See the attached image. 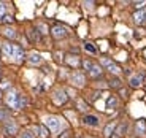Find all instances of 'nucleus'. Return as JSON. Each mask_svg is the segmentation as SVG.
<instances>
[{
	"instance_id": "obj_7",
	"label": "nucleus",
	"mask_w": 146,
	"mask_h": 138,
	"mask_svg": "<svg viewBox=\"0 0 146 138\" xmlns=\"http://www.w3.org/2000/svg\"><path fill=\"white\" fill-rule=\"evenodd\" d=\"M64 62H65L68 67H72V68H78V67L83 64V60H81V57L78 54H67L65 57H64Z\"/></svg>"
},
{
	"instance_id": "obj_40",
	"label": "nucleus",
	"mask_w": 146,
	"mask_h": 138,
	"mask_svg": "<svg viewBox=\"0 0 146 138\" xmlns=\"http://www.w3.org/2000/svg\"><path fill=\"white\" fill-rule=\"evenodd\" d=\"M0 98H2V91H0Z\"/></svg>"
},
{
	"instance_id": "obj_24",
	"label": "nucleus",
	"mask_w": 146,
	"mask_h": 138,
	"mask_svg": "<svg viewBox=\"0 0 146 138\" xmlns=\"http://www.w3.org/2000/svg\"><path fill=\"white\" fill-rule=\"evenodd\" d=\"M29 36L32 38L33 41H40V38H41V35L38 33V30H36V27H35V29H32V30L29 32Z\"/></svg>"
},
{
	"instance_id": "obj_22",
	"label": "nucleus",
	"mask_w": 146,
	"mask_h": 138,
	"mask_svg": "<svg viewBox=\"0 0 146 138\" xmlns=\"http://www.w3.org/2000/svg\"><path fill=\"white\" fill-rule=\"evenodd\" d=\"M110 87H114V89H122V81L119 78H111L110 80Z\"/></svg>"
},
{
	"instance_id": "obj_35",
	"label": "nucleus",
	"mask_w": 146,
	"mask_h": 138,
	"mask_svg": "<svg viewBox=\"0 0 146 138\" xmlns=\"http://www.w3.org/2000/svg\"><path fill=\"white\" fill-rule=\"evenodd\" d=\"M100 94H102V92H100V91H95V92H94V94H92V97H91V100H92V102H95V100H97V98H99V97H100Z\"/></svg>"
},
{
	"instance_id": "obj_13",
	"label": "nucleus",
	"mask_w": 146,
	"mask_h": 138,
	"mask_svg": "<svg viewBox=\"0 0 146 138\" xmlns=\"http://www.w3.org/2000/svg\"><path fill=\"white\" fill-rule=\"evenodd\" d=\"M88 73H89V76H91V78L97 80V78H102L103 76V68H102V65H99V64H94L92 68L89 70Z\"/></svg>"
},
{
	"instance_id": "obj_1",
	"label": "nucleus",
	"mask_w": 146,
	"mask_h": 138,
	"mask_svg": "<svg viewBox=\"0 0 146 138\" xmlns=\"http://www.w3.org/2000/svg\"><path fill=\"white\" fill-rule=\"evenodd\" d=\"M5 103L11 109H21V95L15 89H10L8 94L5 95Z\"/></svg>"
},
{
	"instance_id": "obj_29",
	"label": "nucleus",
	"mask_w": 146,
	"mask_h": 138,
	"mask_svg": "<svg viewBox=\"0 0 146 138\" xmlns=\"http://www.w3.org/2000/svg\"><path fill=\"white\" fill-rule=\"evenodd\" d=\"M81 65H83V68L86 70V72H89V70L92 68V65H94V62H91V60H88V59H86V60H83V64H81Z\"/></svg>"
},
{
	"instance_id": "obj_2",
	"label": "nucleus",
	"mask_w": 146,
	"mask_h": 138,
	"mask_svg": "<svg viewBox=\"0 0 146 138\" xmlns=\"http://www.w3.org/2000/svg\"><path fill=\"white\" fill-rule=\"evenodd\" d=\"M100 64H102V67L106 70V72H110L111 75H114V76H119L121 73H122V68H121L117 64H114L111 59H108V57H102Z\"/></svg>"
},
{
	"instance_id": "obj_38",
	"label": "nucleus",
	"mask_w": 146,
	"mask_h": 138,
	"mask_svg": "<svg viewBox=\"0 0 146 138\" xmlns=\"http://www.w3.org/2000/svg\"><path fill=\"white\" fill-rule=\"evenodd\" d=\"M119 91H121V94H122V97L127 98V91H124V89H119Z\"/></svg>"
},
{
	"instance_id": "obj_23",
	"label": "nucleus",
	"mask_w": 146,
	"mask_h": 138,
	"mask_svg": "<svg viewBox=\"0 0 146 138\" xmlns=\"http://www.w3.org/2000/svg\"><path fill=\"white\" fill-rule=\"evenodd\" d=\"M117 106V97H114V95H111V97L106 100V108H116Z\"/></svg>"
},
{
	"instance_id": "obj_15",
	"label": "nucleus",
	"mask_w": 146,
	"mask_h": 138,
	"mask_svg": "<svg viewBox=\"0 0 146 138\" xmlns=\"http://www.w3.org/2000/svg\"><path fill=\"white\" fill-rule=\"evenodd\" d=\"M135 133L138 137L146 135V119H138L135 122Z\"/></svg>"
},
{
	"instance_id": "obj_32",
	"label": "nucleus",
	"mask_w": 146,
	"mask_h": 138,
	"mask_svg": "<svg viewBox=\"0 0 146 138\" xmlns=\"http://www.w3.org/2000/svg\"><path fill=\"white\" fill-rule=\"evenodd\" d=\"M5 13H7V5H5L3 2H0V21H2V18L5 16Z\"/></svg>"
},
{
	"instance_id": "obj_30",
	"label": "nucleus",
	"mask_w": 146,
	"mask_h": 138,
	"mask_svg": "<svg viewBox=\"0 0 146 138\" xmlns=\"http://www.w3.org/2000/svg\"><path fill=\"white\" fill-rule=\"evenodd\" d=\"M7 119H10V113L8 111H5V109H0V121H7Z\"/></svg>"
},
{
	"instance_id": "obj_36",
	"label": "nucleus",
	"mask_w": 146,
	"mask_h": 138,
	"mask_svg": "<svg viewBox=\"0 0 146 138\" xmlns=\"http://www.w3.org/2000/svg\"><path fill=\"white\" fill-rule=\"evenodd\" d=\"M60 56H62L60 52H56V54H54V60H56V62H64V59L60 57Z\"/></svg>"
},
{
	"instance_id": "obj_12",
	"label": "nucleus",
	"mask_w": 146,
	"mask_h": 138,
	"mask_svg": "<svg viewBox=\"0 0 146 138\" xmlns=\"http://www.w3.org/2000/svg\"><path fill=\"white\" fill-rule=\"evenodd\" d=\"M143 81H145L143 73H137V75H132V76H130V80H129V84H130V87L137 89V87H140V86L143 84Z\"/></svg>"
},
{
	"instance_id": "obj_37",
	"label": "nucleus",
	"mask_w": 146,
	"mask_h": 138,
	"mask_svg": "<svg viewBox=\"0 0 146 138\" xmlns=\"http://www.w3.org/2000/svg\"><path fill=\"white\" fill-rule=\"evenodd\" d=\"M26 105H27V98L24 97V95H21V109L24 108V106H26Z\"/></svg>"
},
{
	"instance_id": "obj_6",
	"label": "nucleus",
	"mask_w": 146,
	"mask_h": 138,
	"mask_svg": "<svg viewBox=\"0 0 146 138\" xmlns=\"http://www.w3.org/2000/svg\"><path fill=\"white\" fill-rule=\"evenodd\" d=\"M3 130H5V135H8V137H15L16 133H18V124L15 122L13 119H7L3 122Z\"/></svg>"
},
{
	"instance_id": "obj_31",
	"label": "nucleus",
	"mask_w": 146,
	"mask_h": 138,
	"mask_svg": "<svg viewBox=\"0 0 146 138\" xmlns=\"http://www.w3.org/2000/svg\"><path fill=\"white\" fill-rule=\"evenodd\" d=\"M132 5L137 8V11H138V10H143V8H146V2H143V0H141V2H133Z\"/></svg>"
},
{
	"instance_id": "obj_3",
	"label": "nucleus",
	"mask_w": 146,
	"mask_h": 138,
	"mask_svg": "<svg viewBox=\"0 0 146 138\" xmlns=\"http://www.w3.org/2000/svg\"><path fill=\"white\" fill-rule=\"evenodd\" d=\"M49 32H51V35H52L54 40H62V38H67V36L70 35L68 29H67L65 26H62V24H54Z\"/></svg>"
},
{
	"instance_id": "obj_27",
	"label": "nucleus",
	"mask_w": 146,
	"mask_h": 138,
	"mask_svg": "<svg viewBox=\"0 0 146 138\" xmlns=\"http://www.w3.org/2000/svg\"><path fill=\"white\" fill-rule=\"evenodd\" d=\"M36 30H38V33H40V35H46V33H48L46 24H38V26H36Z\"/></svg>"
},
{
	"instance_id": "obj_14",
	"label": "nucleus",
	"mask_w": 146,
	"mask_h": 138,
	"mask_svg": "<svg viewBox=\"0 0 146 138\" xmlns=\"http://www.w3.org/2000/svg\"><path fill=\"white\" fill-rule=\"evenodd\" d=\"M33 130H35V135L38 138H48V137H49V130L46 129V125H44V124L35 125V127H33Z\"/></svg>"
},
{
	"instance_id": "obj_5",
	"label": "nucleus",
	"mask_w": 146,
	"mask_h": 138,
	"mask_svg": "<svg viewBox=\"0 0 146 138\" xmlns=\"http://www.w3.org/2000/svg\"><path fill=\"white\" fill-rule=\"evenodd\" d=\"M44 125H46V129L49 132L56 133V132L60 130V119L56 117V116H48L46 119H44Z\"/></svg>"
},
{
	"instance_id": "obj_9",
	"label": "nucleus",
	"mask_w": 146,
	"mask_h": 138,
	"mask_svg": "<svg viewBox=\"0 0 146 138\" xmlns=\"http://www.w3.org/2000/svg\"><path fill=\"white\" fill-rule=\"evenodd\" d=\"M67 100H68V95H67V92L64 91V89H57V91L52 94V102H54L56 105H64Z\"/></svg>"
},
{
	"instance_id": "obj_26",
	"label": "nucleus",
	"mask_w": 146,
	"mask_h": 138,
	"mask_svg": "<svg viewBox=\"0 0 146 138\" xmlns=\"http://www.w3.org/2000/svg\"><path fill=\"white\" fill-rule=\"evenodd\" d=\"M18 138H35V135L32 133V130H22L18 135Z\"/></svg>"
},
{
	"instance_id": "obj_16",
	"label": "nucleus",
	"mask_w": 146,
	"mask_h": 138,
	"mask_svg": "<svg viewBox=\"0 0 146 138\" xmlns=\"http://www.w3.org/2000/svg\"><path fill=\"white\" fill-rule=\"evenodd\" d=\"M27 62H29L30 65H40L41 62H43V57L38 52H32V54L27 56Z\"/></svg>"
},
{
	"instance_id": "obj_28",
	"label": "nucleus",
	"mask_w": 146,
	"mask_h": 138,
	"mask_svg": "<svg viewBox=\"0 0 146 138\" xmlns=\"http://www.w3.org/2000/svg\"><path fill=\"white\" fill-rule=\"evenodd\" d=\"M2 22H3V24H13V22H15V18L11 15H5L3 18H2Z\"/></svg>"
},
{
	"instance_id": "obj_19",
	"label": "nucleus",
	"mask_w": 146,
	"mask_h": 138,
	"mask_svg": "<svg viewBox=\"0 0 146 138\" xmlns=\"http://www.w3.org/2000/svg\"><path fill=\"white\" fill-rule=\"evenodd\" d=\"M13 46H15V44L10 43V41H3V43H2V52H3L5 57H11V56H13Z\"/></svg>"
},
{
	"instance_id": "obj_4",
	"label": "nucleus",
	"mask_w": 146,
	"mask_h": 138,
	"mask_svg": "<svg viewBox=\"0 0 146 138\" xmlns=\"http://www.w3.org/2000/svg\"><path fill=\"white\" fill-rule=\"evenodd\" d=\"M70 83H72L75 87H84V84H86V76H84V73L80 72V70L72 72V75H70Z\"/></svg>"
},
{
	"instance_id": "obj_39",
	"label": "nucleus",
	"mask_w": 146,
	"mask_h": 138,
	"mask_svg": "<svg viewBox=\"0 0 146 138\" xmlns=\"http://www.w3.org/2000/svg\"><path fill=\"white\" fill-rule=\"evenodd\" d=\"M86 138H95V137H86Z\"/></svg>"
},
{
	"instance_id": "obj_21",
	"label": "nucleus",
	"mask_w": 146,
	"mask_h": 138,
	"mask_svg": "<svg viewBox=\"0 0 146 138\" xmlns=\"http://www.w3.org/2000/svg\"><path fill=\"white\" fill-rule=\"evenodd\" d=\"M76 108H78V111H81V113H86L89 109V105L84 100H81V98H78L76 100Z\"/></svg>"
},
{
	"instance_id": "obj_10",
	"label": "nucleus",
	"mask_w": 146,
	"mask_h": 138,
	"mask_svg": "<svg viewBox=\"0 0 146 138\" xmlns=\"http://www.w3.org/2000/svg\"><path fill=\"white\" fill-rule=\"evenodd\" d=\"M83 124L84 125H89V127H99L100 121H99V117L94 116V114H84L83 116Z\"/></svg>"
},
{
	"instance_id": "obj_11",
	"label": "nucleus",
	"mask_w": 146,
	"mask_h": 138,
	"mask_svg": "<svg viewBox=\"0 0 146 138\" xmlns=\"http://www.w3.org/2000/svg\"><path fill=\"white\" fill-rule=\"evenodd\" d=\"M132 19H133V22H135L137 26L145 24V22H146V8L135 11V13H133V16H132Z\"/></svg>"
},
{
	"instance_id": "obj_18",
	"label": "nucleus",
	"mask_w": 146,
	"mask_h": 138,
	"mask_svg": "<svg viewBox=\"0 0 146 138\" xmlns=\"http://www.w3.org/2000/svg\"><path fill=\"white\" fill-rule=\"evenodd\" d=\"M2 35L7 36L8 40H16L18 38V33H16V30L13 27H3L2 29Z\"/></svg>"
},
{
	"instance_id": "obj_34",
	"label": "nucleus",
	"mask_w": 146,
	"mask_h": 138,
	"mask_svg": "<svg viewBox=\"0 0 146 138\" xmlns=\"http://www.w3.org/2000/svg\"><path fill=\"white\" fill-rule=\"evenodd\" d=\"M8 87H10V81L3 80V81H2V86H0V91H2V89H8Z\"/></svg>"
},
{
	"instance_id": "obj_8",
	"label": "nucleus",
	"mask_w": 146,
	"mask_h": 138,
	"mask_svg": "<svg viewBox=\"0 0 146 138\" xmlns=\"http://www.w3.org/2000/svg\"><path fill=\"white\" fill-rule=\"evenodd\" d=\"M11 59H13L16 64H22V62H24L26 52H24V49H22L19 44H15V46H13V56H11Z\"/></svg>"
},
{
	"instance_id": "obj_25",
	"label": "nucleus",
	"mask_w": 146,
	"mask_h": 138,
	"mask_svg": "<svg viewBox=\"0 0 146 138\" xmlns=\"http://www.w3.org/2000/svg\"><path fill=\"white\" fill-rule=\"evenodd\" d=\"M84 49L88 52H91V54H97V48H95V44H92V43H84Z\"/></svg>"
},
{
	"instance_id": "obj_33",
	"label": "nucleus",
	"mask_w": 146,
	"mask_h": 138,
	"mask_svg": "<svg viewBox=\"0 0 146 138\" xmlns=\"http://www.w3.org/2000/svg\"><path fill=\"white\" fill-rule=\"evenodd\" d=\"M59 138H72V130H65L59 135Z\"/></svg>"
},
{
	"instance_id": "obj_17",
	"label": "nucleus",
	"mask_w": 146,
	"mask_h": 138,
	"mask_svg": "<svg viewBox=\"0 0 146 138\" xmlns=\"http://www.w3.org/2000/svg\"><path fill=\"white\" fill-rule=\"evenodd\" d=\"M116 127H117V122H116V121H111V122L103 129V135H105V138H111V135L114 133Z\"/></svg>"
},
{
	"instance_id": "obj_20",
	"label": "nucleus",
	"mask_w": 146,
	"mask_h": 138,
	"mask_svg": "<svg viewBox=\"0 0 146 138\" xmlns=\"http://www.w3.org/2000/svg\"><path fill=\"white\" fill-rule=\"evenodd\" d=\"M125 130H127V124H125V122H121L119 125L116 127V130H114V133H113V135H116L117 138H121L122 135L125 133Z\"/></svg>"
}]
</instances>
